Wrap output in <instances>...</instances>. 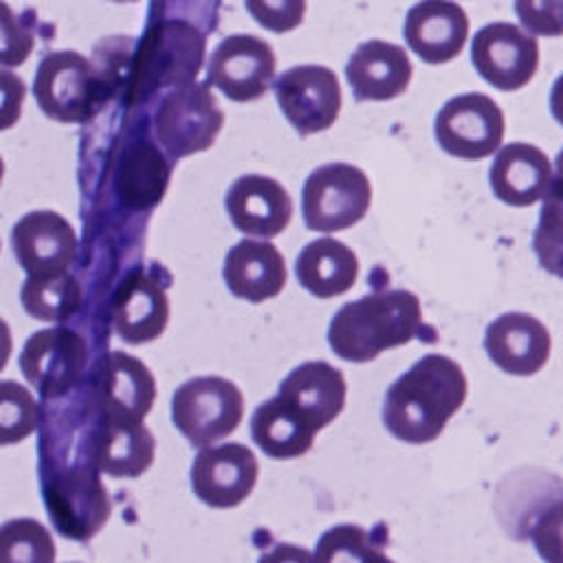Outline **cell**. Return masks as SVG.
I'll return each instance as SVG.
<instances>
[{"mask_svg":"<svg viewBox=\"0 0 563 563\" xmlns=\"http://www.w3.org/2000/svg\"><path fill=\"white\" fill-rule=\"evenodd\" d=\"M471 62L493 88L519 90L539 68V42L512 22H490L475 33Z\"/></svg>","mask_w":563,"mask_h":563,"instance_id":"obj_12","label":"cell"},{"mask_svg":"<svg viewBox=\"0 0 563 563\" xmlns=\"http://www.w3.org/2000/svg\"><path fill=\"white\" fill-rule=\"evenodd\" d=\"M466 394L462 367L449 356L427 354L389 385L383 424L407 444L433 442L464 405Z\"/></svg>","mask_w":563,"mask_h":563,"instance_id":"obj_1","label":"cell"},{"mask_svg":"<svg viewBox=\"0 0 563 563\" xmlns=\"http://www.w3.org/2000/svg\"><path fill=\"white\" fill-rule=\"evenodd\" d=\"M156 453V440L143 420L99 418L92 435V464L110 477L143 475Z\"/></svg>","mask_w":563,"mask_h":563,"instance_id":"obj_25","label":"cell"},{"mask_svg":"<svg viewBox=\"0 0 563 563\" xmlns=\"http://www.w3.org/2000/svg\"><path fill=\"white\" fill-rule=\"evenodd\" d=\"M242 413V391L222 376L189 378L172 398L174 427L198 449L231 435L240 427Z\"/></svg>","mask_w":563,"mask_h":563,"instance_id":"obj_5","label":"cell"},{"mask_svg":"<svg viewBox=\"0 0 563 563\" xmlns=\"http://www.w3.org/2000/svg\"><path fill=\"white\" fill-rule=\"evenodd\" d=\"M224 284L244 301L260 303L277 297L288 279L279 249L264 240H240L224 257Z\"/></svg>","mask_w":563,"mask_h":563,"instance_id":"obj_23","label":"cell"},{"mask_svg":"<svg viewBox=\"0 0 563 563\" xmlns=\"http://www.w3.org/2000/svg\"><path fill=\"white\" fill-rule=\"evenodd\" d=\"M257 457L240 444L202 446L191 464V488L200 501L211 508H235L255 488Z\"/></svg>","mask_w":563,"mask_h":563,"instance_id":"obj_16","label":"cell"},{"mask_svg":"<svg viewBox=\"0 0 563 563\" xmlns=\"http://www.w3.org/2000/svg\"><path fill=\"white\" fill-rule=\"evenodd\" d=\"M97 466H68L44 482V504L57 532L88 541L110 519L112 501L97 475Z\"/></svg>","mask_w":563,"mask_h":563,"instance_id":"obj_8","label":"cell"},{"mask_svg":"<svg viewBox=\"0 0 563 563\" xmlns=\"http://www.w3.org/2000/svg\"><path fill=\"white\" fill-rule=\"evenodd\" d=\"M383 545V532H367L356 523H341L321 534L314 556L319 561H389Z\"/></svg>","mask_w":563,"mask_h":563,"instance_id":"obj_31","label":"cell"},{"mask_svg":"<svg viewBox=\"0 0 563 563\" xmlns=\"http://www.w3.org/2000/svg\"><path fill=\"white\" fill-rule=\"evenodd\" d=\"M550 112L563 125V73L552 84V90H550Z\"/></svg>","mask_w":563,"mask_h":563,"instance_id":"obj_38","label":"cell"},{"mask_svg":"<svg viewBox=\"0 0 563 563\" xmlns=\"http://www.w3.org/2000/svg\"><path fill=\"white\" fill-rule=\"evenodd\" d=\"M372 202L367 174L350 163H325L303 185L301 211L310 231L332 233L354 227L365 218Z\"/></svg>","mask_w":563,"mask_h":563,"instance_id":"obj_6","label":"cell"},{"mask_svg":"<svg viewBox=\"0 0 563 563\" xmlns=\"http://www.w3.org/2000/svg\"><path fill=\"white\" fill-rule=\"evenodd\" d=\"M90 387V405L99 418L110 420H143L156 398L147 365L119 350L99 358Z\"/></svg>","mask_w":563,"mask_h":563,"instance_id":"obj_13","label":"cell"},{"mask_svg":"<svg viewBox=\"0 0 563 563\" xmlns=\"http://www.w3.org/2000/svg\"><path fill=\"white\" fill-rule=\"evenodd\" d=\"M402 33L424 64H446L466 44L468 15L453 0H420L407 11Z\"/></svg>","mask_w":563,"mask_h":563,"instance_id":"obj_18","label":"cell"},{"mask_svg":"<svg viewBox=\"0 0 563 563\" xmlns=\"http://www.w3.org/2000/svg\"><path fill=\"white\" fill-rule=\"evenodd\" d=\"M530 534L541 559L563 563V499L539 512Z\"/></svg>","mask_w":563,"mask_h":563,"instance_id":"obj_36","label":"cell"},{"mask_svg":"<svg viewBox=\"0 0 563 563\" xmlns=\"http://www.w3.org/2000/svg\"><path fill=\"white\" fill-rule=\"evenodd\" d=\"M222 125L224 112L207 84L198 81L185 84L165 95L154 117L156 139L174 158L209 150Z\"/></svg>","mask_w":563,"mask_h":563,"instance_id":"obj_7","label":"cell"},{"mask_svg":"<svg viewBox=\"0 0 563 563\" xmlns=\"http://www.w3.org/2000/svg\"><path fill=\"white\" fill-rule=\"evenodd\" d=\"M2 548L9 561H40L55 559V543L48 530L33 519H11L2 526Z\"/></svg>","mask_w":563,"mask_h":563,"instance_id":"obj_33","label":"cell"},{"mask_svg":"<svg viewBox=\"0 0 563 563\" xmlns=\"http://www.w3.org/2000/svg\"><path fill=\"white\" fill-rule=\"evenodd\" d=\"M273 46L255 35L224 37L209 62V81L231 101L246 103L260 99L273 81Z\"/></svg>","mask_w":563,"mask_h":563,"instance_id":"obj_14","label":"cell"},{"mask_svg":"<svg viewBox=\"0 0 563 563\" xmlns=\"http://www.w3.org/2000/svg\"><path fill=\"white\" fill-rule=\"evenodd\" d=\"M112 90L101 68L77 51H55L42 57L33 95L42 112L62 123L88 121Z\"/></svg>","mask_w":563,"mask_h":563,"instance_id":"obj_4","label":"cell"},{"mask_svg":"<svg viewBox=\"0 0 563 563\" xmlns=\"http://www.w3.org/2000/svg\"><path fill=\"white\" fill-rule=\"evenodd\" d=\"M169 183V165L150 141H134L121 154L114 187L130 209H147L163 200Z\"/></svg>","mask_w":563,"mask_h":563,"instance_id":"obj_28","label":"cell"},{"mask_svg":"<svg viewBox=\"0 0 563 563\" xmlns=\"http://www.w3.org/2000/svg\"><path fill=\"white\" fill-rule=\"evenodd\" d=\"M224 207L238 231L275 238L292 218V198L282 183L262 174L240 176L224 196Z\"/></svg>","mask_w":563,"mask_h":563,"instance_id":"obj_17","label":"cell"},{"mask_svg":"<svg viewBox=\"0 0 563 563\" xmlns=\"http://www.w3.org/2000/svg\"><path fill=\"white\" fill-rule=\"evenodd\" d=\"M273 88L284 117L301 136L323 132L339 119L341 86L328 66H292L282 73Z\"/></svg>","mask_w":563,"mask_h":563,"instance_id":"obj_11","label":"cell"},{"mask_svg":"<svg viewBox=\"0 0 563 563\" xmlns=\"http://www.w3.org/2000/svg\"><path fill=\"white\" fill-rule=\"evenodd\" d=\"M532 246L539 266L563 279V178L552 176L539 211Z\"/></svg>","mask_w":563,"mask_h":563,"instance_id":"obj_30","label":"cell"},{"mask_svg":"<svg viewBox=\"0 0 563 563\" xmlns=\"http://www.w3.org/2000/svg\"><path fill=\"white\" fill-rule=\"evenodd\" d=\"M2 53L0 59L4 66H18L22 64L31 48H33V35L31 31L13 18L9 4H2Z\"/></svg>","mask_w":563,"mask_h":563,"instance_id":"obj_37","label":"cell"},{"mask_svg":"<svg viewBox=\"0 0 563 563\" xmlns=\"http://www.w3.org/2000/svg\"><path fill=\"white\" fill-rule=\"evenodd\" d=\"M297 282L317 299L347 292L358 277V257L341 240L319 238L308 242L297 255Z\"/></svg>","mask_w":563,"mask_h":563,"instance_id":"obj_26","label":"cell"},{"mask_svg":"<svg viewBox=\"0 0 563 563\" xmlns=\"http://www.w3.org/2000/svg\"><path fill=\"white\" fill-rule=\"evenodd\" d=\"M277 394L314 429L321 431L345 407L347 385L343 374L325 361L297 365L282 383Z\"/></svg>","mask_w":563,"mask_h":563,"instance_id":"obj_22","label":"cell"},{"mask_svg":"<svg viewBox=\"0 0 563 563\" xmlns=\"http://www.w3.org/2000/svg\"><path fill=\"white\" fill-rule=\"evenodd\" d=\"M550 332L532 314L504 312L488 323L484 350L488 358L506 374L532 376L550 356Z\"/></svg>","mask_w":563,"mask_h":563,"instance_id":"obj_20","label":"cell"},{"mask_svg":"<svg viewBox=\"0 0 563 563\" xmlns=\"http://www.w3.org/2000/svg\"><path fill=\"white\" fill-rule=\"evenodd\" d=\"M20 299L33 319L66 321L81 306V286L68 273L55 277H26Z\"/></svg>","mask_w":563,"mask_h":563,"instance_id":"obj_29","label":"cell"},{"mask_svg":"<svg viewBox=\"0 0 563 563\" xmlns=\"http://www.w3.org/2000/svg\"><path fill=\"white\" fill-rule=\"evenodd\" d=\"M314 429L279 396L264 400L251 416L253 442L275 460H292L312 449Z\"/></svg>","mask_w":563,"mask_h":563,"instance_id":"obj_27","label":"cell"},{"mask_svg":"<svg viewBox=\"0 0 563 563\" xmlns=\"http://www.w3.org/2000/svg\"><path fill=\"white\" fill-rule=\"evenodd\" d=\"M112 325L117 334L141 345L158 339L169 321V299L165 286L145 271H132L112 297Z\"/></svg>","mask_w":563,"mask_h":563,"instance_id":"obj_19","label":"cell"},{"mask_svg":"<svg viewBox=\"0 0 563 563\" xmlns=\"http://www.w3.org/2000/svg\"><path fill=\"white\" fill-rule=\"evenodd\" d=\"M554 167H556L554 176H556V178H563V150L556 154V163H554Z\"/></svg>","mask_w":563,"mask_h":563,"instance_id":"obj_39","label":"cell"},{"mask_svg":"<svg viewBox=\"0 0 563 563\" xmlns=\"http://www.w3.org/2000/svg\"><path fill=\"white\" fill-rule=\"evenodd\" d=\"M420 330V299L411 290H376L336 310L328 325V343L339 358L367 363L385 350L409 343Z\"/></svg>","mask_w":563,"mask_h":563,"instance_id":"obj_2","label":"cell"},{"mask_svg":"<svg viewBox=\"0 0 563 563\" xmlns=\"http://www.w3.org/2000/svg\"><path fill=\"white\" fill-rule=\"evenodd\" d=\"M504 112L482 92H464L449 99L435 114V141L455 158L479 161L499 150L504 141Z\"/></svg>","mask_w":563,"mask_h":563,"instance_id":"obj_9","label":"cell"},{"mask_svg":"<svg viewBox=\"0 0 563 563\" xmlns=\"http://www.w3.org/2000/svg\"><path fill=\"white\" fill-rule=\"evenodd\" d=\"M2 405H0V442L13 444L24 440L40 422V409L26 387L2 380Z\"/></svg>","mask_w":563,"mask_h":563,"instance_id":"obj_32","label":"cell"},{"mask_svg":"<svg viewBox=\"0 0 563 563\" xmlns=\"http://www.w3.org/2000/svg\"><path fill=\"white\" fill-rule=\"evenodd\" d=\"M205 59V35L185 20H163L150 26L128 66L130 103L145 101L163 88L191 84Z\"/></svg>","mask_w":563,"mask_h":563,"instance_id":"obj_3","label":"cell"},{"mask_svg":"<svg viewBox=\"0 0 563 563\" xmlns=\"http://www.w3.org/2000/svg\"><path fill=\"white\" fill-rule=\"evenodd\" d=\"M413 66L402 46L369 40L356 46L345 66V77L356 101H389L400 97L411 81Z\"/></svg>","mask_w":563,"mask_h":563,"instance_id":"obj_21","label":"cell"},{"mask_svg":"<svg viewBox=\"0 0 563 563\" xmlns=\"http://www.w3.org/2000/svg\"><path fill=\"white\" fill-rule=\"evenodd\" d=\"M11 246L29 277L64 275L77 257L75 229L64 216L48 209L22 216L13 224Z\"/></svg>","mask_w":563,"mask_h":563,"instance_id":"obj_15","label":"cell"},{"mask_svg":"<svg viewBox=\"0 0 563 563\" xmlns=\"http://www.w3.org/2000/svg\"><path fill=\"white\" fill-rule=\"evenodd\" d=\"M86 361L88 345L79 332L44 328L26 339L20 354V369L42 398H62L79 385Z\"/></svg>","mask_w":563,"mask_h":563,"instance_id":"obj_10","label":"cell"},{"mask_svg":"<svg viewBox=\"0 0 563 563\" xmlns=\"http://www.w3.org/2000/svg\"><path fill=\"white\" fill-rule=\"evenodd\" d=\"M515 13L530 35H563V0H515Z\"/></svg>","mask_w":563,"mask_h":563,"instance_id":"obj_35","label":"cell"},{"mask_svg":"<svg viewBox=\"0 0 563 563\" xmlns=\"http://www.w3.org/2000/svg\"><path fill=\"white\" fill-rule=\"evenodd\" d=\"M251 18L273 31L288 33L303 22L306 0H244Z\"/></svg>","mask_w":563,"mask_h":563,"instance_id":"obj_34","label":"cell"},{"mask_svg":"<svg viewBox=\"0 0 563 563\" xmlns=\"http://www.w3.org/2000/svg\"><path fill=\"white\" fill-rule=\"evenodd\" d=\"M117 2H130V0H117Z\"/></svg>","mask_w":563,"mask_h":563,"instance_id":"obj_40","label":"cell"},{"mask_svg":"<svg viewBox=\"0 0 563 563\" xmlns=\"http://www.w3.org/2000/svg\"><path fill=\"white\" fill-rule=\"evenodd\" d=\"M552 176V165L543 150L530 143H508L497 152L488 180L501 202L530 207L545 196Z\"/></svg>","mask_w":563,"mask_h":563,"instance_id":"obj_24","label":"cell"}]
</instances>
